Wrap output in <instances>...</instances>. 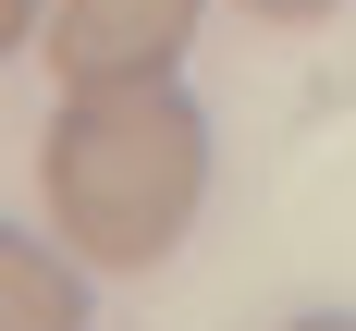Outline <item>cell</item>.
Wrapping results in <instances>:
<instances>
[{"mask_svg": "<svg viewBox=\"0 0 356 331\" xmlns=\"http://www.w3.org/2000/svg\"><path fill=\"white\" fill-rule=\"evenodd\" d=\"M258 25H320V12H344V0H246Z\"/></svg>", "mask_w": 356, "mask_h": 331, "instance_id": "obj_4", "label": "cell"}, {"mask_svg": "<svg viewBox=\"0 0 356 331\" xmlns=\"http://www.w3.org/2000/svg\"><path fill=\"white\" fill-rule=\"evenodd\" d=\"M0 331H86V294H74V270L37 233L0 246Z\"/></svg>", "mask_w": 356, "mask_h": 331, "instance_id": "obj_3", "label": "cell"}, {"mask_svg": "<svg viewBox=\"0 0 356 331\" xmlns=\"http://www.w3.org/2000/svg\"><path fill=\"white\" fill-rule=\"evenodd\" d=\"M197 37V0H49V74L62 86H123V74H172Z\"/></svg>", "mask_w": 356, "mask_h": 331, "instance_id": "obj_2", "label": "cell"}, {"mask_svg": "<svg viewBox=\"0 0 356 331\" xmlns=\"http://www.w3.org/2000/svg\"><path fill=\"white\" fill-rule=\"evenodd\" d=\"M295 331H356V319H295Z\"/></svg>", "mask_w": 356, "mask_h": 331, "instance_id": "obj_6", "label": "cell"}, {"mask_svg": "<svg viewBox=\"0 0 356 331\" xmlns=\"http://www.w3.org/2000/svg\"><path fill=\"white\" fill-rule=\"evenodd\" d=\"M37 196L49 233L99 270H160L184 221L209 196V123L172 74H123V86H74L37 147Z\"/></svg>", "mask_w": 356, "mask_h": 331, "instance_id": "obj_1", "label": "cell"}, {"mask_svg": "<svg viewBox=\"0 0 356 331\" xmlns=\"http://www.w3.org/2000/svg\"><path fill=\"white\" fill-rule=\"evenodd\" d=\"M0 37H13V49H37V0H0Z\"/></svg>", "mask_w": 356, "mask_h": 331, "instance_id": "obj_5", "label": "cell"}]
</instances>
